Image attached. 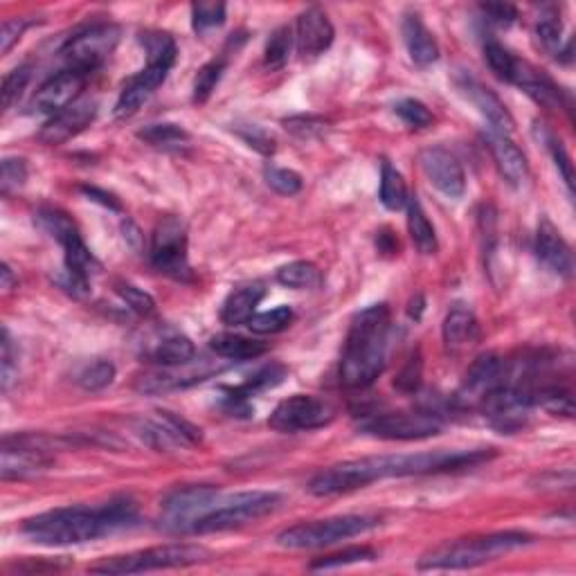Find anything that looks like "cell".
<instances>
[{"mask_svg":"<svg viewBox=\"0 0 576 576\" xmlns=\"http://www.w3.org/2000/svg\"><path fill=\"white\" fill-rule=\"evenodd\" d=\"M401 32L410 59L417 63V66H430V63H435L439 59V45L435 41V36H432L426 23L421 21L419 14H405Z\"/></svg>","mask_w":576,"mask_h":576,"instance_id":"cell-25","label":"cell"},{"mask_svg":"<svg viewBox=\"0 0 576 576\" xmlns=\"http://www.w3.org/2000/svg\"><path fill=\"white\" fill-rule=\"evenodd\" d=\"M115 381V365L111 360H93L81 367V372L77 374L79 387H84L86 392H99L104 390Z\"/></svg>","mask_w":576,"mask_h":576,"instance_id":"cell-38","label":"cell"},{"mask_svg":"<svg viewBox=\"0 0 576 576\" xmlns=\"http://www.w3.org/2000/svg\"><path fill=\"white\" fill-rule=\"evenodd\" d=\"M210 349L216 356L230 358V360H252L264 356L268 347L264 342H257L252 338L237 336V333H216L210 340Z\"/></svg>","mask_w":576,"mask_h":576,"instance_id":"cell-31","label":"cell"},{"mask_svg":"<svg viewBox=\"0 0 576 576\" xmlns=\"http://www.w3.org/2000/svg\"><path fill=\"white\" fill-rule=\"evenodd\" d=\"M378 198L387 207V210H403L408 205V185L401 176V171L392 167L390 160H383L381 165V189H378Z\"/></svg>","mask_w":576,"mask_h":576,"instance_id":"cell-32","label":"cell"},{"mask_svg":"<svg viewBox=\"0 0 576 576\" xmlns=\"http://www.w3.org/2000/svg\"><path fill=\"white\" fill-rule=\"evenodd\" d=\"M333 408L315 396L295 394L288 396L277 405L270 414L268 426L277 432H300V430H315L331 423Z\"/></svg>","mask_w":576,"mask_h":576,"instance_id":"cell-14","label":"cell"},{"mask_svg":"<svg viewBox=\"0 0 576 576\" xmlns=\"http://www.w3.org/2000/svg\"><path fill=\"white\" fill-rule=\"evenodd\" d=\"M234 131H237L239 138L246 142L248 147L259 151L261 156H273V153H275V138L268 131L261 129V126L243 124V126H237Z\"/></svg>","mask_w":576,"mask_h":576,"instance_id":"cell-50","label":"cell"},{"mask_svg":"<svg viewBox=\"0 0 576 576\" xmlns=\"http://www.w3.org/2000/svg\"><path fill=\"white\" fill-rule=\"evenodd\" d=\"M421 369H423L421 358L412 356L408 360V365L401 369V374L396 376V387L403 392H417L421 385Z\"/></svg>","mask_w":576,"mask_h":576,"instance_id":"cell-53","label":"cell"},{"mask_svg":"<svg viewBox=\"0 0 576 576\" xmlns=\"http://www.w3.org/2000/svg\"><path fill=\"white\" fill-rule=\"evenodd\" d=\"M142 43L144 48H147L149 63L122 88V93L115 102L117 120H126V117H133L140 111L144 102H147V99L162 86V81L167 79L169 70L174 68L178 57L176 41L171 39L167 32L144 34Z\"/></svg>","mask_w":576,"mask_h":576,"instance_id":"cell-5","label":"cell"},{"mask_svg":"<svg viewBox=\"0 0 576 576\" xmlns=\"http://www.w3.org/2000/svg\"><path fill=\"white\" fill-rule=\"evenodd\" d=\"M151 264L158 273L178 279V282L192 279V268H189L187 257V230L185 223L176 216L162 219L153 230Z\"/></svg>","mask_w":576,"mask_h":576,"instance_id":"cell-12","label":"cell"},{"mask_svg":"<svg viewBox=\"0 0 576 576\" xmlns=\"http://www.w3.org/2000/svg\"><path fill=\"white\" fill-rule=\"evenodd\" d=\"M149 360L162 367H180L194 363L196 347L183 333H167L149 349Z\"/></svg>","mask_w":576,"mask_h":576,"instance_id":"cell-29","label":"cell"},{"mask_svg":"<svg viewBox=\"0 0 576 576\" xmlns=\"http://www.w3.org/2000/svg\"><path fill=\"white\" fill-rule=\"evenodd\" d=\"M221 493L210 484L183 486V489L171 491L162 502V527L169 531H183L192 534L196 520H201L207 511L214 509Z\"/></svg>","mask_w":576,"mask_h":576,"instance_id":"cell-13","label":"cell"},{"mask_svg":"<svg viewBox=\"0 0 576 576\" xmlns=\"http://www.w3.org/2000/svg\"><path fill=\"white\" fill-rule=\"evenodd\" d=\"M491 455L493 453H489V450H435V453L417 455H381L349 459V462L320 471L309 482V491L318 495V498H329V495L363 489V486L385 480V477L457 471V468L480 464Z\"/></svg>","mask_w":576,"mask_h":576,"instance_id":"cell-1","label":"cell"},{"mask_svg":"<svg viewBox=\"0 0 576 576\" xmlns=\"http://www.w3.org/2000/svg\"><path fill=\"white\" fill-rule=\"evenodd\" d=\"M34 221L45 234H50L54 241L61 243L63 259H66V273L90 282L102 270V264L90 252L84 239H81L75 221L66 212L57 210V207H41L34 214Z\"/></svg>","mask_w":576,"mask_h":576,"instance_id":"cell-8","label":"cell"},{"mask_svg":"<svg viewBox=\"0 0 576 576\" xmlns=\"http://www.w3.org/2000/svg\"><path fill=\"white\" fill-rule=\"evenodd\" d=\"M138 138L165 151H180L189 144V133L178 124H151L138 133Z\"/></svg>","mask_w":576,"mask_h":576,"instance_id":"cell-33","label":"cell"},{"mask_svg":"<svg viewBox=\"0 0 576 576\" xmlns=\"http://www.w3.org/2000/svg\"><path fill=\"white\" fill-rule=\"evenodd\" d=\"M286 376V369L282 365H268L264 369H259L255 376H250L246 383L241 385H234L228 390L230 399H248V396L257 394V392H264L268 387H275L282 383V378Z\"/></svg>","mask_w":576,"mask_h":576,"instance_id":"cell-34","label":"cell"},{"mask_svg":"<svg viewBox=\"0 0 576 576\" xmlns=\"http://www.w3.org/2000/svg\"><path fill=\"white\" fill-rule=\"evenodd\" d=\"M511 84L520 86L525 93L534 99V102L543 104L547 108H558L561 106V88H558L552 79L543 72H538L534 66H529L525 61H518L516 75H513Z\"/></svg>","mask_w":576,"mask_h":576,"instance_id":"cell-27","label":"cell"},{"mask_svg":"<svg viewBox=\"0 0 576 576\" xmlns=\"http://www.w3.org/2000/svg\"><path fill=\"white\" fill-rule=\"evenodd\" d=\"M264 180L270 189H275L282 196H295L302 189V176L293 169L266 165L264 167Z\"/></svg>","mask_w":576,"mask_h":576,"instance_id":"cell-42","label":"cell"},{"mask_svg":"<svg viewBox=\"0 0 576 576\" xmlns=\"http://www.w3.org/2000/svg\"><path fill=\"white\" fill-rule=\"evenodd\" d=\"M117 43H120V27L113 23H93L81 27L63 43L61 57L68 61V68L88 75L111 57Z\"/></svg>","mask_w":576,"mask_h":576,"instance_id":"cell-11","label":"cell"},{"mask_svg":"<svg viewBox=\"0 0 576 576\" xmlns=\"http://www.w3.org/2000/svg\"><path fill=\"white\" fill-rule=\"evenodd\" d=\"M394 113L399 115L410 129H428L432 124V113L419 99H401V102L394 106Z\"/></svg>","mask_w":576,"mask_h":576,"instance_id":"cell-46","label":"cell"},{"mask_svg":"<svg viewBox=\"0 0 576 576\" xmlns=\"http://www.w3.org/2000/svg\"><path fill=\"white\" fill-rule=\"evenodd\" d=\"M225 23L223 3H194L192 5V25L196 32H207L212 27Z\"/></svg>","mask_w":576,"mask_h":576,"instance_id":"cell-49","label":"cell"},{"mask_svg":"<svg viewBox=\"0 0 576 576\" xmlns=\"http://www.w3.org/2000/svg\"><path fill=\"white\" fill-rule=\"evenodd\" d=\"M81 192H84V196H88V201L102 203L104 207H111V210H120V201H117L113 194L102 192V189L97 187H81Z\"/></svg>","mask_w":576,"mask_h":576,"instance_id":"cell-56","label":"cell"},{"mask_svg":"<svg viewBox=\"0 0 576 576\" xmlns=\"http://www.w3.org/2000/svg\"><path fill=\"white\" fill-rule=\"evenodd\" d=\"M504 374V358L498 354H482L468 367L462 385L455 394V403L462 408H480V403L500 385Z\"/></svg>","mask_w":576,"mask_h":576,"instance_id":"cell-17","label":"cell"},{"mask_svg":"<svg viewBox=\"0 0 576 576\" xmlns=\"http://www.w3.org/2000/svg\"><path fill=\"white\" fill-rule=\"evenodd\" d=\"M30 77H32V66L30 63H23V66L14 68L3 79V111H9V108L18 102V97L23 95L25 86L30 84Z\"/></svg>","mask_w":576,"mask_h":576,"instance_id":"cell-45","label":"cell"},{"mask_svg":"<svg viewBox=\"0 0 576 576\" xmlns=\"http://www.w3.org/2000/svg\"><path fill=\"white\" fill-rule=\"evenodd\" d=\"M376 558V552L372 547H349L342 549L338 554H329L322 558H315L311 563V570H336V567H347L354 563H369Z\"/></svg>","mask_w":576,"mask_h":576,"instance_id":"cell-39","label":"cell"},{"mask_svg":"<svg viewBox=\"0 0 576 576\" xmlns=\"http://www.w3.org/2000/svg\"><path fill=\"white\" fill-rule=\"evenodd\" d=\"M444 342L453 356H462L480 342V322L466 304H455L446 313L444 320Z\"/></svg>","mask_w":576,"mask_h":576,"instance_id":"cell-23","label":"cell"},{"mask_svg":"<svg viewBox=\"0 0 576 576\" xmlns=\"http://www.w3.org/2000/svg\"><path fill=\"white\" fill-rule=\"evenodd\" d=\"M561 34H563V23L556 14H545L536 25V36L540 48L547 50L549 54L558 57L561 54Z\"/></svg>","mask_w":576,"mask_h":576,"instance_id":"cell-43","label":"cell"},{"mask_svg":"<svg viewBox=\"0 0 576 576\" xmlns=\"http://www.w3.org/2000/svg\"><path fill=\"white\" fill-rule=\"evenodd\" d=\"M115 293L122 297V302L129 306L133 313L144 315V318L156 311V302H153V297L147 291H142V288L133 286L129 282H117Z\"/></svg>","mask_w":576,"mask_h":576,"instance_id":"cell-44","label":"cell"},{"mask_svg":"<svg viewBox=\"0 0 576 576\" xmlns=\"http://www.w3.org/2000/svg\"><path fill=\"white\" fill-rule=\"evenodd\" d=\"M336 30L329 21V16L320 7H309L300 14L295 25V43L297 52L304 61L318 59L320 54L327 52L333 43Z\"/></svg>","mask_w":576,"mask_h":576,"instance_id":"cell-20","label":"cell"},{"mask_svg":"<svg viewBox=\"0 0 576 576\" xmlns=\"http://www.w3.org/2000/svg\"><path fill=\"white\" fill-rule=\"evenodd\" d=\"M405 207H408V232L414 241V246H417L421 255H435L439 248L437 232L432 228L428 214L423 212L419 198L410 196Z\"/></svg>","mask_w":576,"mask_h":576,"instance_id":"cell-30","label":"cell"},{"mask_svg":"<svg viewBox=\"0 0 576 576\" xmlns=\"http://www.w3.org/2000/svg\"><path fill=\"white\" fill-rule=\"evenodd\" d=\"M378 525L374 516H336L327 520L300 522V525L284 529L277 536V545L286 549H315L329 547L340 540L365 534Z\"/></svg>","mask_w":576,"mask_h":576,"instance_id":"cell-9","label":"cell"},{"mask_svg":"<svg viewBox=\"0 0 576 576\" xmlns=\"http://www.w3.org/2000/svg\"><path fill=\"white\" fill-rule=\"evenodd\" d=\"M279 504H282V495L273 491H246L230 495V498H219L212 511L196 520L192 534H214V531L243 527L273 513Z\"/></svg>","mask_w":576,"mask_h":576,"instance_id":"cell-7","label":"cell"},{"mask_svg":"<svg viewBox=\"0 0 576 576\" xmlns=\"http://www.w3.org/2000/svg\"><path fill=\"white\" fill-rule=\"evenodd\" d=\"M320 279V270L311 261H291L277 270V282L288 288H315Z\"/></svg>","mask_w":576,"mask_h":576,"instance_id":"cell-35","label":"cell"},{"mask_svg":"<svg viewBox=\"0 0 576 576\" xmlns=\"http://www.w3.org/2000/svg\"><path fill=\"white\" fill-rule=\"evenodd\" d=\"M225 66H228V57H219V59H212L210 63H205V66L198 70L196 81H194V102L203 104L210 99L214 88L219 86Z\"/></svg>","mask_w":576,"mask_h":576,"instance_id":"cell-40","label":"cell"},{"mask_svg":"<svg viewBox=\"0 0 576 576\" xmlns=\"http://www.w3.org/2000/svg\"><path fill=\"white\" fill-rule=\"evenodd\" d=\"M266 288L264 284H246L232 291L228 295V300L221 306V320L230 327H237V324H248L252 315H255L259 302L264 300Z\"/></svg>","mask_w":576,"mask_h":576,"instance_id":"cell-28","label":"cell"},{"mask_svg":"<svg viewBox=\"0 0 576 576\" xmlns=\"http://www.w3.org/2000/svg\"><path fill=\"white\" fill-rule=\"evenodd\" d=\"M480 9L486 16V21L493 25H500V27H507L518 18V9L509 3H486V5H480Z\"/></svg>","mask_w":576,"mask_h":576,"instance_id":"cell-54","label":"cell"},{"mask_svg":"<svg viewBox=\"0 0 576 576\" xmlns=\"http://www.w3.org/2000/svg\"><path fill=\"white\" fill-rule=\"evenodd\" d=\"M462 90L466 93V97L475 104L477 111L486 117V122L491 124L493 133L509 135L513 131V117L507 111V106L502 104V99L495 95L493 90L482 86L480 81H475L471 77H466L462 81Z\"/></svg>","mask_w":576,"mask_h":576,"instance_id":"cell-24","label":"cell"},{"mask_svg":"<svg viewBox=\"0 0 576 576\" xmlns=\"http://www.w3.org/2000/svg\"><path fill=\"white\" fill-rule=\"evenodd\" d=\"M545 142H547L549 151H552V158H554V162H556V169H558V174H561V178H563L567 192L572 194V187H574V169H572L570 156H567V151L563 149V144L558 142V140H554L552 135H545Z\"/></svg>","mask_w":576,"mask_h":576,"instance_id":"cell-51","label":"cell"},{"mask_svg":"<svg viewBox=\"0 0 576 576\" xmlns=\"http://www.w3.org/2000/svg\"><path fill=\"white\" fill-rule=\"evenodd\" d=\"M284 124L288 131L302 135V138H311L313 133L324 131V122L315 120V117H293V120H286Z\"/></svg>","mask_w":576,"mask_h":576,"instance_id":"cell-55","label":"cell"},{"mask_svg":"<svg viewBox=\"0 0 576 576\" xmlns=\"http://www.w3.org/2000/svg\"><path fill=\"white\" fill-rule=\"evenodd\" d=\"M360 432L372 435L376 439L387 441H412L428 439L444 430V417L435 410H417V412H383L372 414L358 423Z\"/></svg>","mask_w":576,"mask_h":576,"instance_id":"cell-10","label":"cell"},{"mask_svg":"<svg viewBox=\"0 0 576 576\" xmlns=\"http://www.w3.org/2000/svg\"><path fill=\"white\" fill-rule=\"evenodd\" d=\"M210 552L201 545H160L140 552L104 558L102 563L90 567L95 574H142L153 570H171V567H189L210 561Z\"/></svg>","mask_w":576,"mask_h":576,"instance_id":"cell-6","label":"cell"},{"mask_svg":"<svg viewBox=\"0 0 576 576\" xmlns=\"http://www.w3.org/2000/svg\"><path fill=\"white\" fill-rule=\"evenodd\" d=\"M484 59H486V63H489V68L495 77L502 79V81H509L511 84L520 59L513 57V54L495 39H489L484 43Z\"/></svg>","mask_w":576,"mask_h":576,"instance_id":"cell-37","label":"cell"},{"mask_svg":"<svg viewBox=\"0 0 576 576\" xmlns=\"http://www.w3.org/2000/svg\"><path fill=\"white\" fill-rule=\"evenodd\" d=\"M486 144H489L493 160H495V165H498L502 178L516 189L525 187L531 178L529 162L525 158V153H522L516 144L509 140V135L489 131L486 133Z\"/></svg>","mask_w":576,"mask_h":576,"instance_id":"cell-21","label":"cell"},{"mask_svg":"<svg viewBox=\"0 0 576 576\" xmlns=\"http://www.w3.org/2000/svg\"><path fill=\"white\" fill-rule=\"evenodd\" d=\"M293 32L288 25L277 27V30L270 34V39L266 43V50H264V63L266 68L270 70H282L288 57H291V48H293Z\"/></svg>","mask_w":576,"mask_h":576,"instance_id":"cell-36","label":"cell"},{"mask_svg":"<svg viewBox=\"0 0 576 576\" xmlns=\"http://www.w3.org/2000/svg\"><path fill=\"white\" fill-rule=\"evenodd\" d=\"M536 255L552 273L561 277H570L574 268L572 250L567 241L556 230V225L549 219H540L536 232Z\"/></svg>","mask_w":576,"mask_h":576,"instance_id":"cell-22","label":"cell"},{"mask_svg":"<svg viewBox=\"0 0 576 576\" xmlns=\"http://www.w3.org/2000/svg\"><path fill=\"white\" fill-rule=\"evenodd\" d=\"M0 275H3V288H12V284H14L12 268H9L7 264H3V270H0Z\"/></svg>","mask_w":576,"mask_h":576,"instance_id":"cell-57","label":"cell"},{"mask_svg":"<svg viewBox=\"0 0 576 576\" xmlns=\"http://www.w3.org/2000/svg\"><path fill=\"white\" fill-rule=\"evenodd\" d=\"M293 322V309L291 306H277L273 311H266V313H255L248 322L250 331L261 333V336H266V333H279L291 327Z\"/></svg>","mask_w":576,"mask_h":576,"instance_id":"cell-41","label":"cell"},{"mask_svg":"<svg viewBox=\"0 0 576 576\" xmlns=\"http://www.w3.org/2000/svg\"><path fill=\"white\" fill-rule=\"evenodd\" d=\"M27 27H30V21H25V18H7L3 27H0V52L7 54L12 50Z\"/></svg>","mask_w":576,"mask_h":576,"instance_id":"cell-52","label":"cell"},{"mask_svg":"<svg viewBox=\"0 0 576 576\" xmlns=\"http://www.w3.org/2000/svg\"><path fill=\"white\" fill-rule=\"evenodd\" d=\"M531 543L529 534L522 531H500V534L459 538L453 543H444L419 558L421 572H439V570H471L493 558L509 554Z\"/></svg>","mask_w":576,"mask_h":576,"instance_id":"cell-4","label":"cell"},{"mask_svg":"<svg viewBox=\"0 0 576 576\" xmlns=\"http://www.w3.org/2000/svg\"><path fill=\"white\" fill-rule=\"evenodd\" d=\"M86 72L66 68L57 72V75L50 77L45 84L36 90L32 102H30V113L34 115H57L63 108H68L70 104H75L81 90H84L86 84Z\"/></svg>","mask_w":576,"mask_h":576,"instance_id":"cell-16","label":"cell"},{"mask_svg":"<svg viewBox=\"0 0 576 576\" xmlns=\"http://www.w3.org/2000/svg\"><path fill=\"white\" fill-rule=\"evenodd\" d=\"M95 117H97L95 99H77L75 104L63 108L61 113L52 115L50 120L43 124L39 138L41 142L50 144V147H57V144L68 142L84 129H88Z\"/></svg>","mask_w":576,"mask_h":576,"instance_id":"cell-19","label":"cell"},{"mask_svg":"<svg viewBox=\"0 0 576 576\" xmlns=\"http://www.w3.org/2000/svg\"><path fill=\"white\" fill-rule=\"evenodd\" d=\"M390 345V309L387 304L367 306L349 324L340 358V383L349 390H365L383 374Z\"/></svg>","mask_w":576,"mask_h":576,"instance_id":"cell-3","label":"cell"},{"mask_svg":"<svg viewBox=\"0 0 576 576\" xmlns=\"http://www.w3.org/2000/svg\"><path fill=\"white\" fill-rule=\"evenodd\" d=\"M135 522H138L135 502L131 498H115L102 507H63L39 513L23 522V534L32 543L63 547L115 534L133 527Z\"/></svg>","mask_w":576,"mask_h":576,"instance_id":"cell-2","label":"cell"},{"mask_svg":"<svg viewBox=\"0 0 576 576\" xmlns=\"http://www.w3.org/2000/svg\"><path fill=\"white\" fill-rule=\"evenodd\" d=\"M18 378V349L14 345L9 331L3 329V351H0V383H3V392H9Z\"/></svg>","mask_w":576,"mask_h":576,"instance_id":"cell-47","label":"cell"},{"mask_svg":"<svg viewBox=\"0 0 576 576\" xmlns=\"http://www.w3.org/2000/svg\"><path fill=\"white\" fill-rule=\"evenodd\" d=\"M27 180V162L23 158H5L3 174H0V192L3 196H12L25 185Z\"/></svg>","mask_w":576,"mask_h":576,"instance_id":"cell-48","label":"cell"},{"mask_svg":"<svg viewBox=\"0 0 576 576\" xmlns=\"http://www.w3.org/2000/svg\"><path fill=\"white\" fill-rule=\"evenodd\" d=\"M421 169L428 180L435 185L441 194L453 198H462L466 192V176L464 169L459 165V160L444 147H430L423 149L421 156Z\"/></svg>","mask_w":576,"mask_h":576,"instance_id":"cell-18","label":"cell"},{"mask_svg":"<svg viewBox=\"0 0 576 576\" xmlns=\"http://www.w3.org/2000/svg\"><path fill=\"white\" fill-rule=\"evenodd\" d=\"M52 459L36 437H5L0 455V475L3 480H30L48 471Z\"/></svg>","mask_w":576,"mask_h":576,"instance_id":"cell-15","label":"cell"},{"mask_svg":"<svg viewBox=\"0 0 576 576\" xmlns=\"http://www.w3.org/2000/svg\"><path fill=\"white\" fill-rule=\"evenodd\" d=\"M192 365V363H189ZM189 365H180V367H165L162 372H151L147 376L138 378V390L144 394H160V392H169V390H180V387H189L205 381L214 369H194Z\"/></svg>","mask_w":576,"mask_h":576,"instance_id":"cell-26","label":"cell"}]
</instances>
